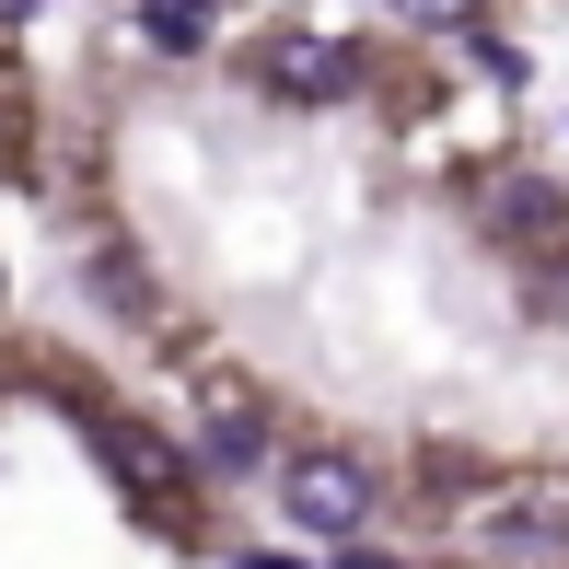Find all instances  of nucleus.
Returning a JSON list of instances; mask_svg holds the SVG:
<instances>
[{
  "label": "nucleus",
  "mask_w": 569,
  "mask_h": 569,
  "mask_svg": "<svg viewBox=\"0 0 569 569\" xmlns=\"http://www.w3.org/2000/svg\"><path fill=\"white\" fill-rule=\"evenodd\" d=\"M140 36L163 59H187V47H210V0H140Z\"/></svg>",
  "instance_id": "obj_3"
},
{
  "label": "nucleus",
  "mask_w": 569,
  "mask_h": 569,
  "mask_svg": "<svg viewBox=\"0 0 569 569\" xmlns=\"http://www.w3.org/2000/svg\"><path fill=\"white\" fill-rule=\"evenodd\" d=\"M256 82H268L279 106H349V93H360V47H349V36H302V23H279V36L256 47Z\"/></svg>",
  "instance_id": "obj_1"
},
{
  "label": "nucleus",
  "mask_w": 569,
  "mask_h": 569,
  "mask_svg": "<svg viewBox=\"0 0 569 569\" xmlns=\"http://www.w3.org/2000/svg\"><path fill=\"white\" fill-rule=\"evenodd\" d=\"M558 535H569V523H558V511H511V523H500V558H547V547H558Z\"/></svg>",
  "instance_id": "obj_5"
},
{
  "label": "nucleus",
  "mask_w": 569,
  "mask_h": 569,
  "mask_svg": "<svg viewBox=\"0 0 569 569\" xmlns=\"http://www.w3.org/2000/svg\"><path fill=\"white\" fill-rule=\"evenodd\" d=\"M256 453H268V419H256V407H210V465H256Z\"/></svg>",
  "instance_id": "obj_4"
},
{
  "label": "nucleus",
  "mask_w": 569,
  "mask_h": 569,
  "mask_svg": "<svg viewBox=\"0 0 569 569\" xmlns=\"http://www.w3.org/2000/svg\"><path fill=\"white\" fill-rule=\"evenodd\" d=\"M0 12H36V0H0Z\"/></svg>",
  "instance_id": "obj_7"
},
{
  "label": "nucleus",
  "mask_w": 569,
  "mask_h": 569,
  "mask_svg": "<svg viewBox=\"0 0 569 569\" xmlns=\"http://www.w3.org/2000/svg\"><path fill=\"white\" fill-rule=\"evenodd\" d=\"M396 12H407V23H465L477 0H396Z\"/></svg>",
  "instance_id": "obj_6"
},
{
  "label": "nucleus",
  "mask_w": 569,
  "mask_h": 569,
  "mask_svg": "<svg viewBox=\"0 0 569 569\" xmlns=\"http://www.w3.org/2000/svg\"><path fill=\"white\" fill-rule=\"evenodd\" d=\"M279 500H291V523H315V535H349L360 511H372V465H349V453H302L291 477H279Z\"/></svg>",
  "instance_id": "obj_2"
}]
</instances>
